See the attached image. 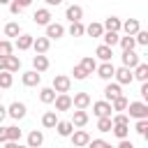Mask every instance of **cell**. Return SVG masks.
I'll return each mask as SVG.
<instances>
[{
    "label": "cell",
    "instance_id": "cell-1",
    "mask_svg": "<svg viewBox=\"0 0 148 148\" xmlns=\"http://www.w3.org/2000/svg\"><path fill=\"white\" fill-rule=\"evenodd\" d=\"M127 116L130 118H136V120H141V118H148V104L146 102H127Z\"/></svg>",
    "mask_w": 148,
    "mask_h": 148
},
{
    "label": "cell",
    "instance_id": "cell-47",
    "mask_svg": "<svg viewBox=\"0 0 148 148\" xmlns=\"http://www.w3.org/2000/svg\"><path fill=\"white\" fill-rule=\"evenodd\" d=\"M116 148H134V143H132L130 139H120V143H118Z\"/></svg>",
    "mask_w": 148,
    "mask_h": 148
},
{
    "label": "cell",
    "instance_id": "cell-49",
    "mask_svg": "<svg viewBox=\"0 0 148 148\" xmlns=\"http://www.w3.org/2000/svg\"><path fill=\"white\" fill-rule=\"evenodd\" d=\"M7 69V56H0V72Z\"/></svg>",
    "mask_w": 148,
    "mask_h": 148
},
{
    "label": "cell",
    "instance_id": "cell-33",
    "mask_svg": "<svg viewBox=\"0 0 148 148\" xmlns=\"http://www.w3.org/2000/svg\"><path fill=\"white\" fill-rule=\"evenodd\" d=\"M102 39H104V44H106V46H111V49H113V46L118 44V39H120V35H118V32H111V30H104V35H102Z\"/></svg>",
    "mask_w": 148,
    "mask_h": 148
},
{
    "label": "cell",
    "instance_id": "cell-40",
    "mask_svg": "<svg viewBox=\"0 0 148 148\" xmlns=\"http://www.w3.org/2000/svg\"><path fill=\"white\" fill-rule=\"evenodd\" d=\"M132 37H134V42H136L139 46H148V32H146V30H139V32H134Z\"/></svg>",
    "mask_w": 148,
    "mask_h": 148
},
{
    "label": "cell",
    "instance_id": "cell-11",
    "mask_svg": "<svg viewBox=\"0 0 148 148\" xmlns=\"http://www.w3.org/2000/svg\"><path fill=\"white\" fill-rule=\"evenodd\" d=\"M65 18H67L69 23L81 21V18H83V7H81V5H69V7L65 9Z\"/></svg>",
    "mask_w": 148,
    "mask_h": 148
},
{
    "label": "cell",
    "instance_id": "cell-4",
    "mask_svg": "<svg viewBox=\"0 0 148 148\" xmlns=\"http://www.w3.org/2000/svg\"><path fill=\"white\" fill-rule=\"evenodd\" d=\"M25 113H28V109H25V104H23V102H12V104L7 106V116H9V118H14V120L25 118Z\"/></svg>",
    "mask_w": 148,
    "mask_h": 148
},
{
    "label": "cell",
    "instance_id": "cell-57",
    "mask_svg": "<svg viewBox=\"0 0 148 148\" xmlns=\"http://www.w3.org/2000/svg\"><path fill=\"white\" fill-rule=\"evenodd\" d=\"M0 97H2V92H0Z\"/></svg>",
    "mask_w": 148,
    "mask_h": 148
},
{
    "label": "cell",
    "instance_id": "cell-7",
    "mask_svg": "<svg viewBox=\"0 0 148 148\" xmlns=\"http://www.w3.org/2000/svg\"><path fill=\"white\" fill-rule=\"evenodd\" d=\"M39 81H42V74L35 72V69L23 72V76H21V83H23L25 88H35V86H39Z\"/></svg>",
    "mask_w": 148,
    "mask_h": 148
},
{
    "label": "cell",
    "instance_id": "cell-3",
    "mask_svg": "<svg viewBox=\"0 0 148 148\" xmlns=\"http://www.w3.org/2000/svg\"><path fill=\"white\" fill-rule=\"evenodd\" d=\"M69 139H72V143H74V148H86L88 146V141H90V134L86 132V130H74L72 134H69Z\"/></svg>",
    "mask_w": 148,
    "mask_h": 148
},
{
    "label": "cell",
    "instance_id": "cell-24",
    "mask_svg": "<svg viewBox=\"0 0 148 148\" xmlns=\"http://www.w3.org/2000/svg\"><path fill=\"white\" fill-rule=\"evenodd\" d=\"M53 130H56V132H58V134H60V136H69V134H72V132H74V125H72V123H69V120H58V123H56V127H53Z\"/></svg>",
    "mask_w": 148,
    "mask_h": 148
},
{
    "label": "cell",
    "instance_id": "cell-55",
    "mask_svg": "<svg viewBox=\"0 0 148 148\" xmlns=\"http://www.w3.org/2000/svg\"><path fill=\"white\" fill-rule=\"evenodd\" d=\"M9 2H12V0H0V5H9Z\"/></svg>",
    "mask_w": 148,
    "mask_h": 148
},
{
    "label": "cell",
    "instance_id": "cell-27",
    "mask_svg": "<svg viewBox=\"0 0 148 148\" xmlns=\"http://www.w3.org/2000/svg\"><path fill=\"white\" fill-rule=\"evenodd\" d=\"M56 95H58V92H56L53 88H42V90H39V102H42V104H53Z\"/></svg>",
    "mask_w": 148,
    "mask_h": 148
},
{
    "label": "cell",
    "instance_id": "cell-25",
    "mask_svg": "<svg viewBox=\"0 0 148 148\" xmlns=\"http://www.w3.org/2000/svg\"><path fill=\"white\" fill-rule=\"evenodd\" d=\"M120 30H125V35H134V32L141 30V23H139L136 18H127V21L120 25Z\"/></svg>",
    "mask_w": 148,
    "mask_h": 148
},
{
    "label": "cell",
    "instance_id": "cell-23",
    "mask_svg": "<svg viewBox=\"0 0 148 148\" xmlns=\"http://www.w3.org/2000/svg\"><path fill=\"white\" fill-rule=\"evenodd\" d=\"M56 123H58V111H46V113L42 116V127L53 130V127H56Z\"/></svg>",
    "mask_w": 148,
    "mask_h": 148
},
{
    "label": "cell",
    "instance_id": "cell-12",
    "mask_svg": "<svg viewBox=\"0 0 148 148\" xmlns=\"http://www.w3.org/2000/svg\"><path fill=\"white\" fill-rule=\"evenodd\" d=\"M46 28V35L44 37H49V39H60L62 35H65V25H60V23H49V25H44Z\"/></svg>",
    "mask_w": 148,
    "mask_h": 148
},
{
    "label": "cell",
    "instance_id": "cell-15",
    "mask_svg": "<svg viewBox=\"0 0 148 148\" xmlns=\"http://www.w3.org/2000/svg\"><path fill=\"white\" fill-rule=\"evenodd\" d=\"M32 69L35 72H46L49 69V58L44 56V53H35V58H32Z\"/></svg>",
    "mask_w": 148,
    "mask_h": 148
},
{
    "label": "cell",
    "instance_id": "cell-17",
    "mask_svg": "<svg viewBox=\"0 0 148 148\" xmlns=\"http://www.w3.org/2000/svg\"><path fill=\"white\" fill-rule=\"evenodd\" d=\"M32 21L37 23V25H49L51 23V12L44 7V9H37L35 14H32Z\"/></svg>",
    "mask_w": 148,
    "mask_h": 148
},
{
    "label": "cell",
    "instance_id": "cell-22",
    "mask_svg": "<svg viewBox=\"0 0 148 148\" xmlns=\"http://www.w3.org/2000/svg\"><path fill=\"white\" fill-rule=\"evenodd\" d=\"M132 76H134L136 81H141V83L148 81V65H146V62H139V65L132 69Z\"/></svg>",
    "mask_w": 148,
    "mask_h": 148
},
{
    "label": "cell",
    "instance_id": "cell-9",
    "mask_svg": "<svg viewBox=\"0 0 148 148\" xmlns=\"http://www.w3.org/2000/svg\"><path fill=\"white\" fill-rule=\"evenodd\" d=\"M120 60H123V67H127V69H134V67H136V65L141 62L139 53H134V51H123Z\"/></svg>",
    "mask_w": 148,
    "mask_h": 148
},
{
    "label": "cell",
    "instance_id": "cell-6",
    "mask_svg": "<svg viewBox=\"0 0 148 148\" xmlns=\"http://www.w3.org/2000/svg\"><path fill=\"white\" fill-rule=\"evenodd\" d=\"M113 79H116V83H120V86H127V83L134 81L132 69H127V67H118V69L113 72Z\"/></svg>",
    "mask_w": 148,
    "mask_h": 148
},
{
    "label": "cell",
    "instance_id": "cell-51",
    "mask_svg": "<svg viewBox=\"0 0 148 148\" xmlns=\"http://www.w3.org/2000/svg\"><path fill=\"white\" fill-rule=\"evenodd\" d=\"M5 118H7V106H2V104H0V123H2Z\"/></svg>",
    "mask_w": 148,
    "mask_h": 148
},
{
    "label": "cell",
    "instance_id": "cell-45",
    "mask_svg": "<svg viewBox=\"0 0 148 148\" xmlns=\"http://www.w3.org/2000/svg\"><path fill=\"white\" fill-rule=\"evenodd\" d=\"M88 148H113V146L106 143L104 139H90V141H88Z\"/></svg>",
    "mask_w": 148,
    "mask_h": 148
},
{
    "label": "cell",
    "instance_id": "cell-56",
    "mask_svg": "<svg viewBox=\"0 0 148 148\" xmlns=\"http://www.w3.org/2000/svg\"><path fill=\"white\" fill-rule=\"evenodd\" d=\"M16 148H28V146H21V143H16Z\"/></svg>",
    "mask_w": 148,
    "mask_h": 148
},
{
    "label": "cell",
    "instance_id": "cell-52",
    "mask_svg": "<svg viewBox=\"0 0 148 148\" xmlns=\"http://www.w3.org/2000/svg\"><path fill=\"white\" fill-rule=\"evenodd\" d=\"M49 7H58V5H62V0H44Z\"/></svg>",
    "mask_w": 148,
    "mask_h": 148
},
{
    "label": "cell",
    "instance_id": "cell-10",
    "mask_svg": "<svg viewBox=\"0 0 148 148\" xmlns=\"http://www.w3.org/2000/svg\"><path fill=\"white\" fill-rule=\"evenodd\" d=\"M53 104H56V111H69L72 109V97L67 92H58L56 99H53Z\"/></svg>",
    "mask_w": 148,
    "mask_h": 148
},
{
    "label": "cell",
    "instance_id": "cell-16",
    "mask_svg": "<svg viewBox=\"0 0 148 148\" xmlns=\"http://www.w3.org/2000/svg\"><path fill=\"white\" fill-rule=\"evenodd\" d=\"M118 95H123L120 83H116V81L111 83V81H109V83H106V88H104V99H106V102H111V99H116Z\"/></svg>",
    "mask_w": 148,
    "mask_h": 148
},
{
    "label": "cell",
    "instance_id": "cell-14",
    "mask_svg": "<svg viewBox=\"0 0 148 148\" xmlns=\"http://www.w3.org/2000/svg\"><path fill=\"white\" fill-rule=\"evenodd\" d=\"M74 127H86L88 125V111L86 109H76L74 113H72V120H69Z\"/></svg>",
    "mask_w": 148,
    "mask_h": 148
},
{
    "label": "cell",
    "instance_id": "cell-5",
    "mask_svg": "<svg viewBox=\"0 0 148 148\" xmlns=\"http://www.w3.org/2000/svg\"><path fill=\"white\" fill-rule=\"evenodd\" d=\"M97 76L102 79V81H111L113 79V72H116V67H113V62L109 60V62H102V65H97Z\"/></svg>",
    "mask_w": 148,
    "mask_h": 148
},
{
    "label": "cell",
    "instance_id": "cell-38",
    "mask_svg": "<svg viewBox=\"0 0 148 148\" xmlns=\"http://www.w3.org/2000/svg\"><path fill=\"white\" fill-rule=\"evenodd\" d=\"M111 132H113L118 139H127V134H130V125H111Z\"/></svg>",
    "mask_w": 148,
    "mask_h": 148
},
{
    "label": "cell",
    "instance_id": "cell-35",
    "mask_svg": "<svg viewBox=\"0 0 148 148\" xmlns=\"http://www.w3.org/2000/svg\"><path fill=\"white\" fill-rule=\"evenodd\" d=\"M18 35H21V25L16 21H12V23L5 25V37H18Z\"/></svg>",
    "mask_w": 148,
    "mask_h": 148
},
{
    "label": "cell",
    "instance_id": "cell-44",
    "mask_svg": "<svg viewBox=\"0 0 148 148\" xmlns=\"http://www.w3.org/2000/svg\"><path fill=\"white\" fill-rule=\"evenodd\" d=\"M111 123H113V125H130V116H127V113H116V116L111 118Z\"/></svg>",
    "mask_w": 148,
    "mask_h": 148
},
{
    "label": "cell",
    "instance_id": "cell-30",
    "mask_svg": "<svg viewBox=\"0 0 148 148\" xmlns=\"http://www.w3.org/2000/svg\"><path fill=\"white\" fill-rule=\"evenodd\" d=\"M79 65H81V67H83L88 74H92V72L97 69V60H95L92 56H86V58H81V62H79Z\"/></svg>",
    "mask_w": 148,
    "mask_h": 148
},
{
    "label": "cell",
    "instance_id": "cell-43",
    "mask_svg": "<svg viewBox=\"0 0 148 148\" xmlns=\"http://www.w3.org/2000/svg\"><path fill=\"white\" fill-rule=\"evenodd\" d=\"M72 74H74V79H76V81H83V79H88V72H86V69H83L81 65H74Z\"/></svg>",
    "mask_w": 148,
    "mask_h": 148
},
{
    "label": "cell",
    "instance_id": "cell-19",
    "mask_svg": "<svg viewBox=\"0 0 148 148\" xmlns=\"http://www.w3.org/2000/svg\"><path fill=\"white\" fill-rule=\"evenodd\" d=\"M44 143V132L42 130H32L28 134V148H39Z\"/></svg>",
    "mask_w": 148,
    "mask_h": 148
},
{
    "label": "cell",
    "instance_id": "cell-2",
    "mask_svg": "<svg viewBox=\"0 0 148 148\" xmlns=\"http://www.w3.org/2000/svg\"><path fill=\"white\" fill-rule=\"evenodd\" d=\"M56 92H69V88H72V79L69 76H65V74H56L53 76V86H51Z\"/></svg>",
    "mask_w": 148,
    "mask_h": 148
},
{
    "label": "cell",
    "instance_id": "cell-8",
    "mask_svg": "<svg viewBox=\"0 0 148 148\" xmlns=\"http://www.w3.org/2000/svg\"><path fill=\"white\" fill-rule=\"evenodd\" d=\"M92 113H95L97 118H102V116H111V113H113V109H111V102H106V99L92 102Z\"/></svg>",
    "mask_w": 148,
    "mask_h": 148
},
{
    "label": "cell",
    "instance_id": "cell-42",
    "mask_svg": "<svg viewBox=\"0 0 148 148\" xmlns=\"http://www.w3.org/2000/svg\"><path fill=\"white\" fill-rule=\"evenodd\" d=\"M141 136H148V118H141V120H136V127H134Z\"/></svg>",
    "mask_w": 148,
    "mask_h": 148
},
{
    "label": "cell",
    "instance_id": "cell-32",
    "mask_svg": "<svg viewBox=\"0 0 148 148\" xmlns=\"http://www.w3.org/2000/svg\"><path fill=\"white\" fill-rule=\"evenodd\" d=\"M69 35H72V37H83V35H86V25H83L81 21L69 23Z\"/></svg>",
    "mask_w": 148,
    "mask_h": 148
},
{
    "label": "cell",
    "instance_id": "cell-37",
    "mask_svg": "<svg viewBox=\"0 0 148 148\" xmlns=\"http://www.w3.org/2000/svg\"><path fill=\"white\" fill-rule=\"evenodd\" d=\"M111 116H102V118H97V130L99 132H111Z\"/></svg>",
    "mask_w": 148,
    "mask_h": 148
},
{
    "label": "cell",
    "instance_id": "cell-39",
    "mask_svg": "<svg viewBox=\"0 0 148 148\" xmlns=\"http://www.w3.org/2000/svg\"><path fill=\"white\" fill-rule=\"evenodd\" d=\"M7 130V141H18L21 139V130L16 127V125H9V127H5Z\"/></svg>",
    "mask_w": 148,
    "mask_h": 148
},
{
    "label": "cell",
    "instance_id": "cell-13",
    "mask_svg": "<svg viewBox=\"0 0 148 148\" xmlns=\"http://www.w3.org/2000/svg\"><path fill=\"white\" fill-rule=\"evenodd\" d=\"M72 106H74V109H88V106H90V95L83 92V90L76 92V95L72 97Z\"/></svg>",
    "mask_w": 148,
    "mask_h": 148
},
{
    "label": "cell",
    "instance_id": "cell-48",
    "mask_svg": "<svg viewBox=\"0 0 148 148\" xmlns=\"http://www.w3.org/2000/svg\"><path fill=\"white\" fill-rule=\"evenodd\" d=\"M139 92H141V97H143V99H148V81H143V83H141V90H139Z\"/></svg>",
    "mask_w": 148,
    "mask_h": 148
},
{
    "label": "cell",
    "instance_id": "cell-28",
    "mask_svg": "<svg viewBox=\"0 0 148 148\" xmlns=\"http://www.w3.org/2000/svg\"><path fill=\"white\" fill-rule=\"evenodd\" d=\"M86 35H88V37H102V35H104V25L92 21L90 25H86Z\"/></svg>",
    "mask_w": 148,
    "mask_h": 148
},
{
    "label": "cell",
    "instance_id": "cell-54",
    "mask_svg": "<svg viewBox=\"0 0 148 148\" xmlns=\"http://www.w3.org/2000/svg\"><path fill=\"white\" fill-rule=\"evenodd\" d=\"M16 2H18V5H21V7H23V9H25V7H30V5H32V0H16Z\"/></svg>",
    "mask_w": 148,
    "mask_h": 148
},
{
    "label": "cell",
    "instance_id": "cell-18",
    "mask_svg": "<svg viewBox=\"0 0 148 148\" xmlns=\"http://www.w3.org/2000/svg\"><path fill=\"white\" fill-rule=\"evenodd\" d=\"M32 49H35V53H46L51 49V39L49 37H35L32 39Z\"/></svg>",
    "mask_w": 148,
    "mask_h": 148
},
{
    "label": "cell",
    "instance_id": "cell-29",
    "mask_svg": "<svg viewBox=\"0 0 148 148\" xmlns=\"http://www.w3.org/2000/svg\"><path fill=\"white\" fill-rule=\"evenodd\" d=\"M118 44H120V49H123V51H134V49H136V42H134V37H132V35L120 37V39H118Z\"/></svg>",
    "mask_w": 148,
    "mask_h": 148
},
{
    "label": "cell",
    "instance_id": "cell-41",
    "mask_svg": "<svg viewBox=\"0 0 148 148\" xmlns=\"http://www.w3.org/2000/svg\"><path fill=\"white\" fill-rule=\"evenodd\" d=\"M14 51V44L9 39H0V56H12Z\"/></svg>",
    "mask_w": 148,
    "mask_h": 148
},
{
    "label": "cell",
    "instance_id": "cell-26",
    "mask_svg": "<svg viewBox=\"0 0 148 148\" xmlns=\"http://www.w3.org/2000/svg\"><path fill=\"white\" fill-rule=\"evenodd\" d=\"M102 25H104V30H111V32H120V25H123V21H120L118 16H109V18H106Z\"/></svg>",
    "mask_w": 148,
    "mask_h": 148
},
{
    "label": "cell",
    "instance_id": "cell-20",
    "mask_svg": "<svg viewBox=\"0 0 148 148\" xmlns=\"http://www.w3.org/2000/svg\"><path fill=\"white\" fill-rule=\"evenodd\" d=\"M32 35H25V32H21L18 37H16V49L18 51H28V49H32Z\"/></svg>",
    "mask_w": 148,
    "mask_h": 148
},
{
    "label": "cell",
    "instance_id": "cell-31",
    "mask_svg": "<svg viewBox=\"0 0 148 148\" xmlns=\"http://www.w3.org/2000/svg\"><path fill=\"white\" fill-rule=\"evenodd\" d=\"M12 83H14V74L12 72H0V90H7V88H12Z\"/></svg>",
    "mask_w": 148,
    "mask_h": 148
},
{
    "label": "cell",
    "instance_id": "cell-46",
    "mask_svg": "<svg viewBox=\"0 0 148 148\" xmlns=\"http://www.w3.org/2000/svg\"><path fill=\"white\" fill-rule=\"evenodd\" d=\"M9 12H12L14 16H16V14H21V12H23V7H21V5L16 2V0H12V2H9Z\"/></svg>",
    "mask_w": 148,
    "mask_h": 148
},
{
    "label": "cell",
    "instance_id": "cell-21",
    "mask_svg": "<svg viewBox=\"0 0 148 148\" xmlns=\"http://www.w3.org/2000/svg\"><path fill=\"white\" fill-rule=\"evenodd\" d=\"M95 56H97L102 62H109V60L113 58V49H111V46H106V44H99V46H97V51H95Z\"/></svg>",
    "mask_w": 148,
    "mask_h": 148
},
{
    "label": "cell",
    "instance_id": "cell-53",
    "mask_svg": "<svg viewBox=\"0 0 148 148\" xmlns=\"http://www.w3.org/2000/svg\"><path fill=\"white\" fill-rule=\"evenodd\" d=\"M16 143H18V141H5L2 148H16Z\"/></svg>",
    "mask_w": 148,
    "mask_h": 148
},
{
    "label": "cell",
    "instance_id": "cell-34",
    "mask_svg": "<svg viewBox=\"0 0 148 148\" xmlns=\"http://www.w3.org/2000/svg\"><path fill=\"white\" fill-rule=\"evenodd\" d=\"M127 102H130V99H127L125 95H118L116 99H111V109H113V111H125V109H127Z\"/></svg>",
    "mask_w": 148,
    "mask_h": 148
},
{
    "label": "cell",
    "instance_id": "cell-50",
    "mask_svg": "<svg viewBox=\"0 0 148 148\" xmlns=\"http://www.w3.org/2000/svg\"><path fill=\"white\" fill-rule=\"evenodd\" d=\"M5 141H7V130L0 127V143H5Z\"/></svg>",
    "mask_w": 148,
    "mask_h": 148
},
{
    "label": "cell",
    "instance_id": "cell-36",
    "mask_svg": "<svg viewBox=\"0 0 148 148\" xmlns=\"http://www.w3.org/2000/svg\"><path fill=\"white\" fill-rule=\"evenodd\" d=\"M21 69V58L18 56H7V72H18Z\"/></svg>",
    "mask_w": 148,
    "mask_h": 148
}]
</instances>
